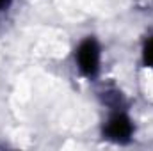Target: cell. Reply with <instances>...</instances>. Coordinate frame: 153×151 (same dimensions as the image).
<instances>
[{
    "instance_id": "2",
    "label": "cell",
    "mask_w": 153,
    "mask_h": 151,
    "mask_svg": "<svg viewBox=\"0 0 153 151\" xmlns=\"http://www.w3.org/2000/svg\"><path fill=\"white\" fill-rule=\"evenodd\" d=\"M132 123L125 114H116L109 119L107 126H105V133L109 139H112L116 142H125L130 139L132 135Z\"/></svg>"
},
{
    "instance_id": "4",
    "label": "cell",
    "mask_w": 153,
    "mask_h": 151,
    "mask_svg": "<svg viewBox=\"0 0 153 151\" xmlns=\"http://www.w3.org/2000/svg\"><path fill=\"white\" fill-rule=\"evenodd\" d=\"M9 4V0H0V7H4V5H7Z\"/></svg>"
},
{
    "instance_id": "3",
    "label": "cell",
    "mask_w": 153,
    "mask_h": 151,
    "mask_svg": "<svg viewBox=\"0 0 153 151\" xmlns=\"http://www.w3.org/2000/svg\"><path fill=\"white\" fill-rule=\"evenodd\" d=\"M144 62L153 68V38L146 43V48H144Z\"/></svg>"
},
{
    "instance_id": "1",
    "label": "cell",
    "mask_w": 153,
    "mask_h": 151,
    "mask_svg": "<svg viewBox=\"0 0 153 151\" xmlns=\"http://www.w3.org/2000/svg\"><path fill=\"white\" fill-rule=\"evenodd\" d=\"M76 64L84 75H96V71L100 68V46L94 39L89 38L80 43V46L76 50Z\"/></svg>"
}]
</instances>
